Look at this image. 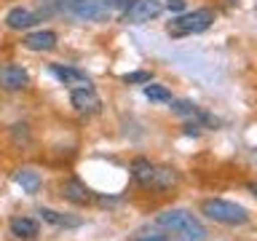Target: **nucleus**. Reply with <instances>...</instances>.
<instances>
[{
	"mask_svg": "<svg viewBox=\"0 0 257 241\" xmlns=\"http://www.w3.org/2000/svg\"><path fill=\"white\" fill-rule=\"evenodd\" d=\"M156 225L164 228L166 233L180 236L182 241H206V236H209L206 225L193 212H188V209H164L156 217Z\"/></svg>",
	"mask_w": 257,
	"mask_h": 241,
	"instance_id": "f257e3e1",
	"label": "nucleus"
},
{
	"mask_svg": "<svg viewBox=\"0 0 257 241\" xmlns=\"http://www.w3.org/2000/svg\"><path fill=\"white\" fill-rule=\"evenodd\" d=\"M201 214L214 220V222H220V225H228V228H238V225H246L252 220V214L241 204H233V201H225V198L201 201Z\"/></svg>",
	"mask_w": 257,
	"mask_h": 241,
	"instance_id": "f03ea898",
	"label": "nucleus"
},
{
	"mask_svg": "<svg viewBox=\"0 0 257 241\" xmlns=\"http://www.w3.org/2000/svg\"><path fill=\"white\" fill-rule=\"evenodd\" d=\"M214 19H217V14L212 11V8H196V11H188V14L174 16V19L166 24V32H169L172 38L198 35V32H206L209 27H212Z\"/></svg>",
	"mask_w": 257,
	"mask_h": 241,
	"instance_id": "7ed1b4c3",
	"label": "nucleus"
},
{
	"mask_svg": "<svg viewBox=\"0 0 257 241\" xmlns=\"http://www.w3.org/2000/svg\"><path fill=\"white\" fill-rule=\"evenodd\" d=\"M59 11L78 22H107L112 16V0H64Z\"/></svg>",
	"mask_w": 257,
	"mask_h": 241,
	"instance_id": "20e7f679",
	"label": "nucleus"
},
{
	"mask_svg": "<svg viewBox=\"0 0 257 241\" xmlns=\"http://www.w3.org/2000/svg\"><path fill=\"white\" fill-rule=\"evenodd\" d=\"M161 11H164V3L161 0H132L123 8V24H148L153 19H158Z\"/></svg>",
	"mask_w": 257,
	"mask_h": 241,
	"instance_id": "39448f33",
	"label": "nucleus"
},
{
	"mask_svg": "<svg viewBox=\"0 0 257 241\" xmlns=\"http://www.w3.org/2000/svg\"><path fill=\"white\" fill-rule=\"evenodd\" d=\"M70 104L83 115H91V112L102 110V99L99 94L94 91V86H80V88H70Z\"/></svg>",
	"mask_w": 257,
	"mask_h": 241,
	"instance_id": "423d86ee",
	"label": "nucleus"
},
{
	"mask_svg": "<svg viewBox=\"0 0 257 241\" xmlns=\"http://www.w3.org/2000/svg\"><path fill=\"white\" fill-rule=\"evenodd\" d=\"M59 196L64 201H70V204H75V206H86L94 201V193L88 190L78 177H67V180L59 182Z\"/></svg>",
	"mask_w": 257,
	"mask_h": 241,
	"instance_id": "0eeeda50",
	"label": "nucleus"
},
{
	"mask_svg": "<svg viewBox=\"0 0 257 241\" xmlns=\"http://www.w3.org/2000/svg\"><path fill=\"white\" fill-rule=\"evenodd\" d=\"M180 185V172L174 166H153V174L148 180V188L145 190H156V193H166Z\"/></svg>",
	"mask_w": 257,
	"mask_h": 241,
	"instance_id": "6e6552de",
	"label": "nucleus"
},
{
	"mask_svg": "<svg viewBox=\"0 0 257 241\" xmlns=\"http://www.w3.org/2000/svg\"><path fill=\"white\" fill-rule=\"evenodd\" d=\"M48 72L59 80V83L70 86V88H80V86H94L91 78L86 75L83 70L78 67H70V64H48Z\"/></svg>",
	"mask_w": 257,
	"mask_h": 241,
	"instance_id": "1a4fd4ad",
	"label": "nucleus"
},
{
	"mask_svg": "<svg viewBox=\"0 0 257 241\" xmlns=\"http://www.w3.org/2000/svg\"><path fill=\"white\" fill-rule=\"evenodd\" d=\"M30 86V72L22 64H6L0 70V88L3 91H22Z\"/></svg>",
	"mask_w": 257,
	"mask_h": 241,
	"instance_id": "9d476101",
	"label": "nucleus"
},
{
	"mask_svg": "<svg viewBox=\"0 0 257 241\" xmlns=\"http://www.w3.org/2000/svg\"><path fill=\"white\" fill-rule=\"evenodd\" d=\"M56 43H59V35L54 30H35L22 38V46L27 51H54Z\"/></svg>",
	"mask_w": 257,
	"mask_h": 241,
	"instance_id": "9b49d317",
	"label": "nucleus"
},
{
	"mask_svg": "<svg viewBox=\"0 0 257 241\" xmlns=\"http://www.w3.org/2000/svg\"><path fill=\"white\" fill-rule=\"evenodd\" d=\"M38 22L40 19L35 16V11H30V8H24V6H14L11 11L6 14V27L14 30V32H24V30L35 27Z\"/></svg>",
	"mask_w": 257,
	"mask_h": 241,
	"instance_id": "f8f14e48",
	"label": "nucleus"
},
{
	"mask_svg": "<svg viewBox=\"0 0 257 241\" xmlns=\"http://www.w3.org/2000/svg\"><path fill=\"white\" fill-rule=\"evenodd\" d=\"M8 228H11V236L22 238V241H32V238H38V233H40V225L32 220V217H11Z\"/></svg>",
	"mask_w": 257,
	"mask_h": 241,
	"instance_id": "ddd939ff",
	"label": "nucleus"
},
{
	"mask_svg": "<svg viewBox=\"0 0 257 241\" xmlns=\"http://www.w3.org/2000/svg\"><path fill=\"white\" fill-rule=\"evenodd\" d=\"M14 182L19 185L27 196H35V193L40 190V185H43V177H40V172H35V169H16Z\"/></svg>",
	"mask_w": 257,
	"mask_h": 241,
	"instance_id": "4468645a",
	"label": "nucleus"
},
{
	"mask_svg": "<svg viewBox=\"0 0 257 241\" xmlns=\"http://www.w3.org/2000/svg\"><path fill=\"white\" fill-rule=\"evenodd\" d=\"M48 225H56V228H80L83 225V220L80 217H70V214H64V212H56V209H40L38 212Z\"/></svg>",
	"mask_w": 257,
	"mask_h": 241,
	"instance_id": "2eb2a0df",
	"label": "nucleus"
},
{
	"mask_svg": "<svg viewBox=\"0 0 257 241\" xmlns=\"http://www.w3.org/2000/svg\"><path fill=\"white\" fill-rule=\"evenodd\" d=\"M153 161L148 158H137L134 164H132V180L140 185V188H148V180H150V174H153Z\"/></svg>",
	"mask_w": 257,
	"mask_h": 241,
	"instance_id": "dca6fc26",
	"label": "nucleus"
},
{
	"mask_svg": "<svg viewBox=\"0 0 257 241\" xmlns=\"http://www.w3.org/2000/svg\"><path fill=\"white\" fill-rule=\"evenodd\" d=\"M145 96H148L150 102H172L174 96H172V91H169L166 86H161V83H145Z\"/></svg>",
	"mask_w": 257,
	"mask_h": 241,
	"instance_id": "f3484780",
	"label": "nucleus"
},
{
	"mask_svg": "<svg viewBox=\"0 0 257 241\" xmlns=\"http://www.w3.org/2000/svg\"><path fill=\"white\" fill-rule=\"evenodd\" d=\"M172 112H174V115H180V118L193 120V115L198 112V104L190 102V99H172Z\"/></svg>",
	"mask_w": 257,
	"mask_h": 241,
	"instance_id": "a211bd4d",
	"label": "nucleus"
},
{
	"mask_svg": "<svg viewBox=\"0 0 257 241\" xmlns=\"http://www.w3.org/2000/svg\"><path fill=\"white\" fill-rule=\"evenodd\" d=\"M132 241H172V236L164 230H137Z\"/></svg>",
	"mask_w": 257,
	"mask_h": 241,
	"instance_id": "6ab92c4d",
	"label": "nucleus"
},
{
	"mask_svg": "<svg viewBox=\"0 0 257 241\" xmlns=\"http://www.w3.org/2000/svg\"><path fill=\"white\" fill-rule=\"evenodd\" d=\"M120 80H123V83H128V86H134V83H150V80H153V72H150V70H134V72H126Z\"/></svg>",
	"mask_w": 257,
	"mask_h": 241,
	"instance_id": "aec40b11",
	"label": "nucleus"
},
{
	"mask_svg": "<svg viewBox=\"0 0 257 241\" xmlns=\"http://www.w3.org/2000/svg\"><path fill=\"white\" fill-rule=\"evenodd\" d=\"M164 8L172 11V14H185V0H166Z\"/></svg>",
	"mask_w": 257,
	"mask_h": 241,
	"instance_id": "412c9836",
	"label": "nucleus"
},
{
	"mask_svg": "<svg viewBox=\"0 0 257 241\" xmlns=\"http://www.w3.org/2000/svg\"><path fill=\"white\" fill-rule=\"evenodd\" d=\"M185 134H188V137H198V134H201V129L193 124V120H188V124H185Z\"/></svg>",
	"mask_w": 257,
	"mask_h": 241,
	"instance_id": "4be33fe9",
	"label": "nucleus"
},
{
	"mask_svg": "<svg viewBox=\"0 0 257 241\" xmlns=\"http://www.w3.org/2000/svg\"><path fill=\"white\" fill-rule=\"evenodd\" d=\"M126 3L128 0H112V6H123V8H126Z\"/></svg>",
	"mask_w": 257,
	"mask_h": 241,
	"instance_id": "5701e85b",
	"label": "nucleus"
}]
</instances>
